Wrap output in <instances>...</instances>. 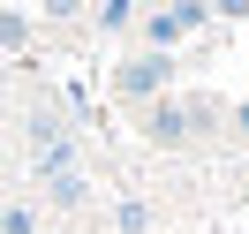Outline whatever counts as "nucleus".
I'll return each mask as SVG.
<instances>
[{
  "mask_svg": "<svg viewBox=\"0 0 249 234\" xmlns=\"http://www.w3.org/2000/svg\"><path fill=\"white\" fill-rule=\"evenodd\" d=\"M151 83H166V61H136L128 68V91H151Z\"/></svg>",
  "mask_w": 249,
  "mask_h": 234,
  "instance_id": "f257e3e1",
  "label": "nucleus"
}]
</instances>
